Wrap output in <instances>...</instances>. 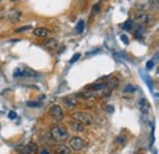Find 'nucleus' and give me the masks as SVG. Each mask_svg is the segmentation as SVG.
Masks as SVG:
<instances>
[{
    "label": "nucleus",
    "mask_w": 159,
    "mask_h": 154,
    "mask_svg": "<svg viewBox=\"0 0 159 154\" xmlns=\"http://www.w3.org/2000/svg\"><path fill=\"white\" fill-rule=\"evenodd\" d=\"M104 1H105V0H104Z\"/></svg>",
    "instance_id": "30"
},
{
    "label": "nucleus",
    "mask_w": 159,
    "mask_h": 154,
    "mask_svg": "<svg viewBox=\"0 0 159 154\" xmlns=\"http://www.w3.org/2000/svg\"><path fill=\"white\" fill-rule=\"evenodd\" d=\"M118 86H119V79H118V78L111 77V78L108 81V87H109L110 89H114V88H116Z\"/></svg>",
    "instance_id": "13"
},
{
    "label": "nucleus",
    "mask_w": 159,
    "mask_h": 154,
    "mask_svg": "<svg viewBox=\"0 0 159 154\" xmlns=\"http://www.w3.org/2000/svg\"><path fill=\"white\" fill-rule=\"evenodd\" d=\"M31 28V26H23V27H21V28H17V29H15V32L16 33H20V32H23V31H26V29H30Z\"/></svg>",
    "instance_id": "19"
},
{
    "label": "nucleus",
    "mask_w": 159,
    "mask_h": 154,
    "mask_svg": "<svg viewBox=\"0 0 159 154\" xmlns=\"http://www.w3.org/2000/svg\"><path fill=\"white\" fill-rule=\"evenodd\" d=\"M119 143H124L125 142V137H118V139H116Z\"/></svg>",
    "instance_id": "26"
},
{
    "label": "nucleus",
    "mask_w": 159,
    "mask_h": 154,
    "mask_svg": "<svg viewBox=\"0 0 159 154\" xmlns=\"http://www.w3.org/2000/svg\"><path fill=\"white\" fill-rule=\"evenodd\" d=\"M33 34L37 36V37L44 38V37H47V36L49 34V29L45 28V27H38V28H36V29L33 31Z\"/></svg>",
    "instance_id": "8"
},
{
    "label": "nucleus",
    "mask_w": 159,
    "mask_h": 154,
    "mask_svg": "<svg viewBox=\"0 0 159 154\" xmlns=\"http://www.w3.org/2000/svg\"><path fill=\"white\" fill-rule=\"evenodd\" d=\"M93 12H94V14H98V12H99V5H98V4L93 6Z\"/></svg>",
    "instance_id": "22"
},
{
    "label": "nucleus",
    "mask_w": 159,
    "mask_h": 154,
    "mask_svg": "<svg viewBox=\"0 0 159 154\" xmlns=\"http://www.w3.org/2000/svg\"><path fill=\"white\" fill-rule=\"evenodd\" d=\"M125 91H126V92H135V87H132V86L127 84V86L125 87Z\"/></svg>",
    "instance_id": "20"
},
{
    "label": "nucleus",
    "mask_w": 159,
    "mask_h": 154,
    "mask_svg": "<svg viewBox=\"0 0 159 154\" xmlns=\"http://www.w3.org/2000/svg\"><path fill=\"white\" fill-rule=\"evenodd\" d=\"M121 40H122V42H124L125 44H129V40H127V37H126V36H124V34L121 36Z\"/></svg>",
    "instance_id": "24"
},
{
    "label": "nucleus",
    "mask_w": 159,
    "mask_h": 154,
    "mask_svg": "<svg viewBox=\"0 0 159 154\" xmlns=\"http://www.w3.org/2000/svg\"><path fill=\"white\" fill-rule=\"evenodd\" d=\"M153 66H154V62L153 61H148L147 62V69H152Z\"/></svg>",
    "instance_id": "23"
},
{
    "label": "nucleus",
    "mask_w": 159,
    "mask_h": 154,
    "mask_svg": "<svg viewBox=\"0 0 159 154\" xmlns=\"http://www.w3.org/2000/svg\"><path fill=\"white\" fill-rule=\"evenodd\" d=\"M49 115L52 116L55 121H62V119H64V113H62V109L60 108L59 105H53L50 109H49Z\"/></svg>",
    "instance_id": "4"
},
{
    "label": "nucleus",
    "mask_w": 159,
    "mask_h": 154,
    "mask_svg": "<svg viewBox=\"0 0 159 154\" xmlns=\"http://www.w3.org/2000/svg\"><path fill=\"white\" fill-rule=\"evenodd\" d=\"M65 102H66V104L70 105V106H75V105H77V99L74 98V97H67V98L65 99Z\"/></svg>",
    "instance_id": "14"
},
{
    "label": "nucleus",
    "mask_w": 159,
    "mask_h": 154,
    "mask_svg": "<svg viewBox=\"0 0 159 154\" xmlns=\"http://www.w3.org/2000/svg\"><path fill=\"white\" fill-rule=\"evenodd\" d=\"M37 151H38V146H37L36 143L31 142V143H28V144L22 149V153L21 154H36Z\"/></svg>",
    "instance_id": "7"
},
{
    "label": "nucleus",
    "mask_w": 159,
    "mask_h": 154,
    "mask_svg": "<svg viewBox=\"0 0 159 154\" xmlns=\"http://www.w3.org/2000/svg\"><path fill=\"white\" fill-rule=\"evenodd\" d=\"M10 1H17V0H10Z\"/></svg>",
    "instance_id": "29"
},
{
    "label": "nucleus",
    "mask_w": 159,
    "mask_h": 154,
    "mask_svg": "<svg viewBox=\"0 0 159 154\" xmlns=\"http://www.w3.org/2000/svg\"><path fill=\"white\" fill-rule=\"evenodd\" d=\"M80 57H81V55H80L79 53H77V54H76V55H74V57H72V58H71V60H70V62H71V64H74V62H75V61H77V59H79Z\"/></svg>",
    "instance_id": "21"
},
{
    "label": "nucleus",
    "mask_w": 159,
    "mask_h": 154,
    "mask_svg": "<svg viewBox=\"0 0 159 154\" xmlns=\"http://www.w3.org/2000/svg\"><path fill=\"white\" fill-rule=\"evenodd\" d=\"M52 137L55 139V141H59V142H62L65 139L69 138V132L65 127L62 126H54L52 129Z\"/></svg>",
    "instance_id": "2"
},
{
    "label": "nucleus",
    "mask_w": 159,
    "mask_h": 154,
    "mask_svg": "<svg viewBox=\"0 0 159 154\" xmlns=\"http://www.w3.org/2000/svg\"><path fill=\"white\" fill-rule=\"evenodd\" d=\"M110 93H111V89H110L108 86L100 89V97H104V98H105V97H109Z\"/></svg>",
    "instance_id": "15"
},
{
    "label": "nucleus",
    "mask_w": 159,
    "mask_h": 154,
    "mask_svg": "<svg viewBox=\"0 0 159 154\" xmlns=\"http://www.w3.org/2000/svg\"><path fill=\"white\" fill-rule=\"evenodd\" d=\"M72 119L81 122L82 125L87 126V125H92L93 124V116L88 113H74L72 114Z\"/></svg>",
    "instance_id": "3"
},
{
    "label": "nucleus",
    "mask_w": 159,
    "mask_h": 154,
    "mask_svg": "<svg viewBox=\"0 0 159 154\" xmlns=\"http://www.w3.org/2000/svg\"><path fill=\"white\" fill-rule=\"evenodd\" d=\"M40 154H49V152H48L47 149H43V151L40 152Z\"/></svg>",
    "instance_id": "27"
},
{
    "label": "nucleus",
    "mask_w": 159,
    "mask_h": 154,
    "mask_svg": "<svg viewBox=\"0 0 159 154\" xmlns=\"http://www.w3.org/2000/svg\"><path fill=\"white\" fill-rule=\"evenodd\" d=\"M70 127H71L74 131H76V132H82L83 129H84V125H82L81 122L76 121V120H72V121L70 122Z\"/></svg>",
    "instance_id": "10"
},
{
    "label": "nucleus",
    "mask_w": 159,
    "mask_h": 154,
    "mask_svg": "<svg viewBox=\"0 0 159 154\" xmlns=\"http://www.w3.org/2000/svg\"><path fill=\"white\" fill-rule=\"evenodd\" d=\"M143 33H144V29H143L141 26L137 27V28L134 31V34H135V37H136V38H141V36H142Z\"/></svg>",
    "instance_id": "16"
},
{
    "label": "nucleus",
    "mask_w": 159,
    "mask_h": 154,
    "mask_svg": "<svg viewBox=\"0 0 159 154\" xmlns=\"http://www.w3.org/2000/svg\"><path fill=\"white\" fill-rule=\"evenodd\" d=\"M9 117H10V119H15V117H16V113L10 111V113H9Z\"/></svg>",
    "instance_id": "25"
},
{
    "label": "nucleus",
    "mask_w": 159,
    "mask_h": 154,
    "mask_svg": "<svg viewBox=\"0 0 159 154\" xmlns=\"http://www.w3.org/2000/svg\"><path fill=\"white\" fill-rule=\"evenodd\" d=\"M108 111H109V113H111V111H113V106H110V105H109V106H108Z\"/></svg>",
    "instance_id": "28"
},
{
    "label": "nucleus",
    "mask_w": 159,
    "mask_h": 154,
    "mask_svg": "<svg viewBox=\"0 0 159 154\" xmlns=\"http://www.w3.org/2000/svg\"><path fill=\"white\" fill-rule=\"evenodd\" d=\"M14 76L15 77H30V76H36V72L31 71L30 69H25V70H21V69H16L15 72H14Z\"/></svg>",
    "instance_id": "6"
},
{
    "label": "nucleus",
    "mask_w": 159,
    "mask_h": 154,
    "mask_svg": "<svg viewBox=\"0 0 159 154\" xmlns=\"http://www.w3.org/2000/svg\"><path fill=\"white\" fill-rule=\"evenodd\" d=\"M135 21L137 22V25L141 26V27H148V26H152L154 23L153 16L149 15V14H144V12L137 14L136 17H135Z\"/></svg>",
    "instance_id": "1"
},
{
    "label": "nucleus",
    "mask_w": 159,
    "mask_h": 154,
    "mask_svg": "<svg viewBox=\"0 0 159 154\" xmlns=\"http://www.w3.org/2000/svg\"><path fill=\"white\" fill-rule=\"evenodd\" d=\"M70 147L74 151H81L84 147V142H83V139L81 137H72L70 139Z\"/></svg>",
    "instance_id": "5"
},
{
    "label": "nucleus",
    "mask_w": 159,
    "mask_h": 154,
    "mask_svg": "<svg viewBox=\"0 0 159 154\" xmlns=\"http://www.w3.org/2000/svg\"><path fill=\"white\" fill-rule=\"evenodd\" d=\"M55 154H70V148L66 147L65 144H58L54 148Z\"/></svg>",
    "instance_id": "9"
},
{
    "label": "nucleus",
    "mask_w": 159,
    "mask_h": 154,
    "mask_svg": "<svg viewBox=\"0 0 159 154\" xmlns=\"http://www.w3.org/2000/svg\"><path fill=\"white\" fill-rule=\"evenodd\" d=\"M21 19V12L19 10H12V11H10V14H9V20L11 21V22H16V21H19Z\"/></svg>",
    "instance_id": "11"
},
{
    "label": "nucleus",
    "mask_w": 159,
    "mask_h": 154,
    "mask_svg": "<svg viewBox=\"0 0 159 154\" xmlns=\"http://www.w3.org/2000/svg\"><path fill=\"white\" fill-rule=\"evenodd\" d=\"M124 29H134V21L129 20V21L124 25Z\"/></svg>",
    "instance_id": "18"
},
{
    "label": "nucleus",
    "mask_w": 159,
    "mask_h": 154,
    "mask_svg": "<svg viewBox=\"0 0 159 154\" xmlns=\"http://www.w3.org/2000/svg\"><path fill=\"white\" fill-rule=\"evenodd\" d=\"M83 28H84V22L83 21H79L77 26H76V33H82L83 32Z\"/></svg>",
    "instance_id": "17"
},
{
    "label": "nucleus",
    "mask_w": 159,
    "mask_h": 154,
    "mask_svg": "<svg viewBox=\"0 0 159 154\" xmlns=\"http://www.w3.org/2000/svg\"><path fill=\"white\" fill-rule=\"evenodd\" d=\"M57 47H58V40L57 39L52 38L45 42V48L49 49V50H55Z\"/></svg>",
    "instance_id": "12"
}]
</instances>
